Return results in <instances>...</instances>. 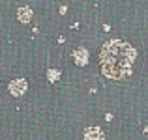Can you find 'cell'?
<instances>
[{"instance_id": "cell-2", "label": "cell", "mask_w": 148, "mask_h": 140, "mask_svg": "<svg viewBox=\"0 0 148 140\" xmlns=\"http://www.w3.org/2000/svg\"><path fill=\"white\" fill-rule=\"evenodd\" d=\"M10 92H11V95H15V97L23 95V93L26 92V80H23V79L11 80L10 82Z\"/></svg>"}, {"instance_id": "cell-4", "label": "cell", "mask_w": 148, "mask_h": 140, "mask_svg": "<svg viewBox=\"0 0 148 140\" xmlns=\"http://www.w3.org/2000/svg\"><path fill=\"white\" fill-rule=\"evenodd\" d=\"M17 17H19V21L21 22H28L30 19H32V11H30V7H21V10L17 11Z\"/></svg>"}, {"instance_id": "cell-3", "label": "cell", "mask_w": 148, "mask_h": 140, "mask_svg": "<svg viewBox=\"0 0 148 140\" xmlns=\"http://www.w3.org/2000/svg\"><path fill=\"white\" fill-rule=\"evenodd\" d=\"M84 140H105V135L99 127H88L84 131Z\"/></svg>"}, {"instance_id": "cell-1", "label": "cell", "mask_w": 148, "mask_h": 140, "mask_svg": "<svg viewBox=\"0 0 148 140\" xmlns=\"http://www.w3.org/2000/svg\"><path fill=\"white\" fill-rule=\"evenodd\" d=\"M137 56L135 49L126 41L112 39L101 47L99 64L101 73L112 80H122L131 73V65Z\"/></svg>"}, {"instance_id": "cell-5", "label": "cell", "mask_w": 148, "mask_h": 140, "mask_svg": "<svg viewBox=\"0 0 148 140\" xmlns=\"http://www.w3.org/2000/svg\"><path fill=\"white\" fill-rule=\"evenodd\" d=\"M77 56H79V64H81V65L86 62V52H84V49H81L79 52H77Z\"/></svg>"}]
</instances>
